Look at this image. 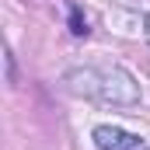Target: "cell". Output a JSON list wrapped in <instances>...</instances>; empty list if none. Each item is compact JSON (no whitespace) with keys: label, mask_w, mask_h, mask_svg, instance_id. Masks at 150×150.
<instances>
[{"label":"cell","mask_w":150,"mask_h":150,"mask_svg":"<svg viewBox=\"0 0 150 150\" xmlns=\"http://www.w3.org/2000/svg\"><path fill=\"white\" fill-rule=\"evenodd\" d=\"M94 143L98 150H147V143L119 126H98L94 129Z\"/></svg>","instance_id":"7a4b0ae2"},{"label":"cell","mask_w":150,"mask_h":150,"mask_svg":"<svg viewBox=\"0 0 150 150\" xmlns=\"http://www.w3.org/2000/svg\"><path fill=\"white\" fill-rule=\"evenodd\" d=\"M70 32L74 35H87V21H84L80 7H70Z\"/></svg>","instance_id":"3957f363"},{"label":"cell","mask_w":150,"mask_h":150,"mask_svg":"<svg viewBox=\"0 0 150 150\" xmlns=\"http://www.w3.org/2000/svg\"><path fill=\"white\" fill-rule=\"evenodd\" d=\"M147 38H150V18H147Z\"/></svg>","instance_id":"277c9868"},{"label":"cell","mask_w":150,"mask_h":150,"mask_svg":"<svg viewBox=\"0 0 150 150\" xmlns=\"http://www.w3.org/2000/svg\"><path fill=\"white\" fill-rule=\"evenodd\" d=\"M70 91L105 101V105H136L140 101V87L136 80L126 74L122 67H84V70H70L67 74Z\"/></svg>","instance_id":"6da1fadb"}]
</instances>
